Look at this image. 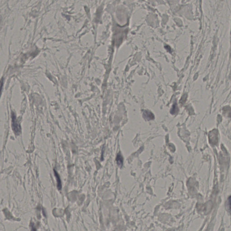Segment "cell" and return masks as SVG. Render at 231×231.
<instances>
[{
    "instance_id": "cell-1",
    "label": "cell",
    "mask_w": 231,
    "mask_h": 231,
    "mask_svg": "<svg viewBox=\"0 0 231 231\" xmlns=\"http://www.w3.org/2000/svg\"><path fill=\"white\" fill-rule=\"evenodd\" d=\"M12 119L13 130L15 134H19L21 132V127L20 126V125L18 124L14 114H13L12 116Z\"/></svg>"
},
{
    "instance_id": "cell-2",
    "label": "cell",
    "mask_w": 231,
    "mask_h": 231,
    "mask_svg": "<svg viewBox=\"0 0 231 231\" xmlns=\"http://www.w3.org/2000/svg\"><path fill=\"white\" fill-rule=\"evenodd\" d=\"M54 174H55V177H56V179H57V185H58V189L59 190H61L62 186H61V182L60 177H59V174H58V172H57V171H56V170H54Z\"/></svg>"
},
{
    "instance_id": "cell-3",
    "label": "cell",
    "mask_w": 231,
    "mask_h": 231,
    "mask_svg": "<svg viewBox=\"0 0 231 231\" xmlns=\"http://www.w3.org/2000/svg\"><path fill=\"white\" fill-rule=\"evenodd\" d=\"M116 162L119 167H122L123 163V158L121 154H118L117 155L116 158Z\"/></svg>"
},
{
    "instance_id": "cell-4",
    "label": "cell",
    "mask_w": 231,
    "mask_h": 231,
    "mask_svg": "<svg viewBox=\"0 0 231 231\" xmlns=\"http://www.w3.org/2000/svg\"><path fill=\"white\" fill-rule=\"evenodd\" d=\"M227 209L228 211L231 214V196H229L228 198V202H227Z\"/></svg>"
}]
</instances>
